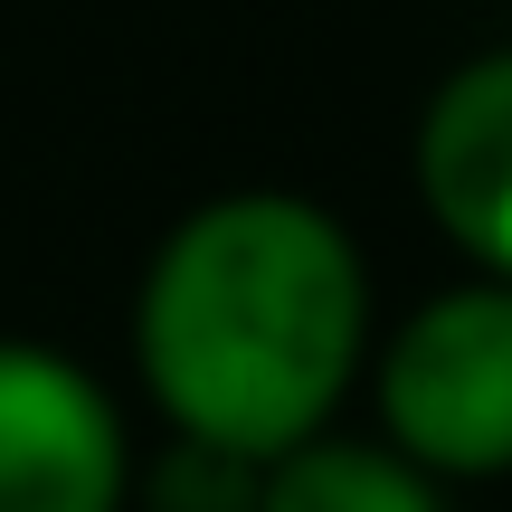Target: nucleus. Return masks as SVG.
I'll use <instances>...</instances> for the list:
<instances>
[{
    "label": "nucleus",
    "mask_w": 512,
    "mask_h": 512,
    "mask_svg": "<svg viewBox=\"0 0 512 512\" xmlns=\"http://www.w3.org/2000/svg\"><path fill=\"white\" fill-rule=\"evenodd\" d=\"M418 190L437 228L475 256L494 285H512V48L465 57L418 124Z\"/></svg>",
    "instance_id": "20e7f679"
},
{
    "label": "nucleus",
    "mask_w": 512,
    "mask_h": 512,
    "mask_svg": "<svg viewBox=\"0 0 512 512\" xmlns=\"http://www.w3.org/2000/svg\"><path fill=\"white\" fill-rule=\"evenodd\" d=\"M133 446L105 380L48 342H0V512H124Z\"/></svg>",
    "instance_id": "7ed1b4c3"
},
{
    "label": "nucleus",
    "mask_w": 512,
    "mask_h": 512,
    "mask_svg": "<svg viewBox=\"0 0 512 512\" xmlns=\"http://www.w3.org/2000/svg\"><path fill=\"white\" fill-rule=\"evenodd\" d=\"M380 427L418 475H512V285H456L380 351Z\"/></svg>",
    "instance_id": "f03ea898"
},
{
    "label": "nucleus",
    "mask_w": 512,
    "mask_h": 512,
    "mask_svg": "<svg viewBox=\"0 0 512 512\" xmlns=\"http://www.w3.org/2000/svg\"><path fill=\"white\" fill-rule=\"evenodd\" d=\"M370 342V275L342 219L294 190H238L162 238L133 304V361L171 437L275 465L332 437Z\"/></svg>",
    "instance_id": "f257e3e1"
},
{
    "label": "nucleus",
    "mask_w": 512,
    "mask_h": 512,
    "mask_svg": "<svg viewBox=\"0 0 512 512\" xmlns=\"http://www.w3.org/2000/svg\"><path fill=\"white\" fill-rule=\"evenodd\" d=\"M256 512H446L437 475L399 456V446H361V437H313L294 456L266 465Z\"/></svg>",
    "instance_id": "39448f33"
},
{
    "label": "nucleus",
    "mask_w": 512,
    "mask_h": 512,
    "mask_svg": "<svg viewBox=\"0 0 512 512\" xmlns=\"http://www.w3.org/2000/svg\"><path fill=\"white\" fill-rule=\"evenodd\" d=\"M256 494H266V465L171 437V456L152 465V484H143V512H256Z\"/></svg>",
    "instance_id": "423d86ee"
}]
</instances>
